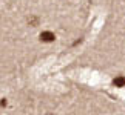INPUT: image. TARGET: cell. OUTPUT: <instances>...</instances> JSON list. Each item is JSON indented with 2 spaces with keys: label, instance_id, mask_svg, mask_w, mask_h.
Segmentation results:
<instances>
[{
  "label": "cell",
  "instance_id": "2",
  "mask_svg": "<svg viewBox=\"0 0 125 115\" xmlns=\"http://www.w3.org/2000/svg\"><path fill=\"white\" fill-rule=\"evenodd\" d=\"M113 83H114V86H117V88H124L125 86V77H122V75L116 77V78L113 80Z\"/></svg>",
  "mask_w": 125,
  "mask_h": 115
},
{
  "label": "cell",
  "instance_id": "1",
  "mask_svg": "<svg viewBox=\"0 0 125 115\" xmlns=\"http://www.w3.org/2000/svg\"><path fill=\"white\" fill-rule=\"evenodd\" d=\"M54 38H56V35L52 34L51 31H43L42 34H40V40H42V41H45V43L54 41Z\"/></svg>",
  "mask_w": 125,
  "mask_h": 115
}]
</instances>
